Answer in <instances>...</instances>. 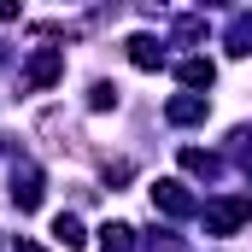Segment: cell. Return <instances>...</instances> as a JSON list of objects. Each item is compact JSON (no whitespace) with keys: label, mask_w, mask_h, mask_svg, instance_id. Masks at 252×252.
I'll use <instances>...</instances> for the list:
<instances>
[{"label":"cell","mask_w":252,"mask_h":252,"mask_svg":"<svg viewBox=\"0 0 252 252\" xmlns=\"http://www.w3.org/2000/svg\"><path fill=\"white\" fill-rule=\"evenodd\" d=\"M205 235H241L252 223V193H217L211 205H199Z\"/></svg>","instance_id":"1"},{"label":"cell","mask_w":252,"mask_h":252,"mask_svg":"<svg viewBox=\"0 0 252 252\" xmlns=\"http://www.w3.org/2000/svg\"><path fill=\"white\" fill-rule=\"evenodd\" d=\"M53 82H64V47H30L18 88H24V94H41V88H53Z\"/></svg>","instance_id":"2"},{"label":"cell","mask_w":252,"mask_h":252,"mask_svg":"<svg viewBox=\"0 0 252 252\" xmlns=\"http://www.w3.org/2000/svg\"><path fill=\"white\" fill-rule=\"evenodd\" d=\"M147 193H153V211H164V217H176V223L199 217V199L188 193V182H182V176H158Z\"/></svg>","instance_id":"3"},{"label":"cell","mask_w":252,"mask_h":252,"mask_svg":"<svg viewBox=\"0 0 252 252\" xmlns=\"http://www.w3.org/2000/svg\"><path fill=\"white\" fill-rule=\"evenodd\" d=\"M12 205H18V211H35V205H41V199H47V176H41V164H35V158H12Z\"/></svg>","instance_id":"4"},{"label":"cell","mask_w":252,"mask_h":252,"mask_svg":"<svg viewBox=\"0 0 252 252\" xmlns=\"http://www.w3.org/2000/svg\"><path fill=\"white\" fill-rule=\"evenodd\" d=\"M35 135H41V141H47L53 153H88V141H82V129L70 124V118H64L59 106H47V112L35 118Z\"/></svg>","instance_id":"5"},{"label":"cell","mask_w":252,"mask_h":252,"mask_svg":"<svg viewBox=\"0 0 252 252\" xmlns=\"http://www.w3.org/2000/svg\"><path fill=\"white\" fill-rule=\"evenodd\" d=\"M170 70H176L182 94H205V88L217 82V64L205 59V53H182V59H170Z\"/></svg>","instance_id":"6"},{"label":"cell","mask_w":252,"mask_h":252,"mask_svg":"<svg viewBox=\"0 0 252 252\" xmlns=\"http://www.w3.org/2000/svg\"><path fill=\"white\" fill-rule=\"evenodd\" d=\"M211 118V100L205 94H170L164 100V124L170 129H193V124H205Z\"/></svg>","instance_id":"7"},{"label":"cell","mask_w":252,"mask_h":252,"mask_svg":"<svg viewBox=\"0 0 252 252\" xmlns=\"http://www.w3.org/2000/svg\"><path fill=\"white\" fill-rule=\"evenodd\" d=\"M124 47H129V64H135V70H158V64H170V53H164L158 35H129Z\"/></svg>","instance_id":"8"},{"label":"cell","mask_w":252,"mask_h":252,"mask_svg":"<svg viewBox=\"0 0 252 252\" xmlns=\"http://www.w3.org/2000/svg\"><path fill=\"white\" fill-rule=\"evenodd\" d=\"M182 170L199 176V182H217V176H223V158H217V153H205V147H182Z\"/></svg>","instance_id":"9"},{"label":"cell","mask_w":252,"mask_h":252,"mask_svg":"<svg viewBox=\"0 0 252 252\" xmlns=\"http://www.w3.org/2000/svg\"><path fill=\"white\" fill-rule=\"evenodd\" d=\"M53 241H59L64 252H82V247H88V229H82L76 211H59V217H53Z\"/></svg>","instance_id":"10"},{"label":"cell","mask_w":252,"mask_h":252,"mask_svg":"<svg viewBox=\"0 0 252 252\" xmlns=\"http://www.w3.org/2000/svg\"><path fill=\"white\" fill-rule=\"evenodd\" d=\"M100 247L106 252H135V229H129V223H106V229H100Z\"/></svg>","instance_id":"11"},{"label":"cell","mask_w":252,"mask_h":252,"mask_svg":"<svg viewBox=\"0 0 252 252\" xmlns=\"http://www.w3.org/2000/svg\"><path fill=\"white\" fill-rule=\"evenodd\" d=\"M88 112H118V82H88Z\"/></svg>","instance_id":"12"},{"label":"cell","mask_w":252,"mask_h":252,"mask_svg":"<svg viewBox=\"0 0 252 252\" xmlns=\"http://www.w3.org/2000/svg\"><path fill=\"white\" fill-rule=\"evenodd\" d=\"M147 252H188V247H182L176 235H164V229H158V235H147Z\"/></svg>","instance_id":"13"},{"label":"cell","mask_w":252,"mask_h":252,"mask_svg":"<svg viewBox=\"0 0 252 252\" xmlns=\"http://www.w3.org/2000/svg\"><path fill=\"white\" fill-rule=\"evenodd\" d=\"M0 24H18V6L12 0H0Z\"/></svg>","instance_id":"14"},{"label":"cell","mask_w":252,"mask_h":252,"mask_svg":"<svg viewBox=\"0 0 252 252\" xmlns=\"http://www.w3.org/2000/svg\"><path fill=\"white\" fill-rule=\"evenodd\" d=\"M12 252H47V247H35V241H24V235H18V247Z\"/></svg>","instance_id":"15"},{"label":"cell","mask_w":252,"mask_h":252,"mask_svg":"<svg viewBox=\"0 0 252 252\" xmlns=\"http://www.w3.org/2000/svg\"><path fill=\"white\" fill-rule=\"evenodd\" d=\"M0 64H6V53H0Z\"/></svg>","instance_id":"16"}]
</instances>
